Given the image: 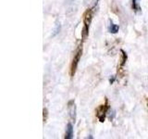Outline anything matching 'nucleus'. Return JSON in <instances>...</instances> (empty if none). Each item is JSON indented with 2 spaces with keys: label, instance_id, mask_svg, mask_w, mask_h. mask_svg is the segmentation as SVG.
Listing matches in <instances>:
<instances>
[{
  "label": "nucleus",
  "instance_id": "f257e3e1",
  "mask_svg": "<svg viewBox=\"0 0 148 139\" xmlns=\"http://www.w3.org/2000/svg\"><path fill=\"white\" fill-rule=\"evenodd\" d=\"M92 20V8H88L84 13V16H83V24H84V27H83L82 30V34L84 38L89 34V27L91 25Z\"/></svg>",
  "mask_w": 148,
  "mask_h": 139
},
{
  "label": "nucleus",
  "instance_id": "f03ea898",
  "mask_svg": "<svg viewBox=\"0 0 148 139\" xmlns=\"http://www.w3.org/2000/svg\"><path fill=\"white\" fill-rule=\"evenodd\" d=\"M82 54V45H80L78 47V49L76 50V53L74 55V58H73L72 63H71V77L74 76V74H75V72L77 71V67H78L79 61H80V59H81Z\"/></svg>",
  "mask_w": 148,
  "mask_h": 139
},
{
  "label": "nucleus",
  "instance_id": "7ed1b4c3",
  "mask_svg": "<svg viewBox=\"0 0 148 139\" xmlns=\"http://www.w3.org/2000/svg\"><path fill=\"white\" fill-rule=\"evenodd\" d=\"M108 109H109V106H108V99H106L105 105H101L99 108H97V109H96V116H97V118H98V120H100L101 122H105L106 113V111H108Z\"/></svg>",
  "mask_w": 148,
  "mask_h": 139
},
{
  "label": "nucleus",
  "instance_id": "20e7f679",
  "mask_svg": "<svg viewBox=\"0 0 148 139\" xmlns=\"http://www.w3.org/2000/svg\"><path fill=\"white\" fill-rule=\"evenodd\" d=\"M68 109L69 113V117H71L72 122H75L76 120V106L74 100H71L68 104Z\"/></svg>",
  "mask_w": 148,
  "mask_h": 139
},
{
  "label": "nucleus",
  "instance_id": "39448f33",
  "mask_svg": "<svg viewBox=\"0 0 148 139\" xmlns=\"http://www.w3.org/2000/svg\"><path fill=\"white\" fill-rule=\"evenodd\" d=\"M73 137V127L71 123H69L67 126V132H66V136L65 138L66 139H71Z\"/></svg>",
  "mask_w": 148,
  "mask_h": 139
},
{
  "label": "nucleus",
  "instance_id": "423d86ee",
  "mask_svg": "<svg viewBox=\"0 0 148 139\" xmlns=\"http://www.w3.org/2000/svg\"><path fill=\"white\" fill-rule=\"evenodd\" d=\"M119 25L114 24V23L111 22V24L109 26V32H111V34H117V32H119Z\"/></svg>",
  "mask_w": 148,
  "mask_h": 139
},
{
  "label": "nucleus",
  "instance_id": "0eeeda50",
  "mask_svg": "<svg viewBox=\"0 0 148 139\" xmlns=\"http://www.w3.org/2000/svg\"><path fill=\"white\" fill-rule=\"evenodd\" d=\"M132 9L134 12L141 11V8H140V5H139L138 0H132Z\"/></svg>",
  "mask_w": 148,
  "mask_h": 139
},
{
  "label": "nucleus",
  "instance_id": "6e6552de",
  "mask_svg": "<svg viewBox=\"0 0 148 139\" xmlns=\"http://www.w3.org/2000/svg\"><path fill=\"white\" fill-rule=\"evenodd\" d=\"M121 53H122V56H121V59H120V68H122L124 65H125V63H126V61H127V58H128V57H127V54L125 53V51L124 50H121Z\"/></svg>",
  "mask_w": 148,
  "mask_h": 139
},
{
  "label": "nucleus",
  "instance_id": "1a4fd4ad",
  "mask_svg": "<svg viewBox=\"0 0 148 139\" xmlns=\"http://www.w3.org/2000/svg\"><path fill=\"white\" fill-rule=\"evenodd\" d=\"M47 118H48V110L47 109H43V120H44V122H45L46 120H47Z\"/></svg>",
  "mask_w": 148,
  "mask_h": 139
},
{
  "label": "nucleus",
  "instance_id": "9d476101",
  "mask_svg": "<svg viewBox=\"0 0 148 139\" xmlns=\"http://www.w3.org/2000/svg\"><path fill=\"white\" fill-rule=\"evenodd\" d=\"M115 79H116V77L115 76H112V78H110V80H109V83H111V85H112V83L115 82Z\"/></svg>",
  "mask_w": 148,
  "mask_h": 139
}]
</instances>
